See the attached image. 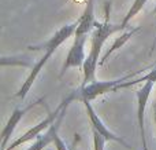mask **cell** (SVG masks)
I'll return each mask as SVG.
<instances>
[{
    "instance_id": "6da1fadb",
    "label": "cell",
    "mask_w": 156,
    "mask_h": 150,
    "mask_svg": "<svg viewBox=\"0 0 156 150\" xmlns=\"http://www.w3.org/2000/svg\"><path fill=\"white\" fill-rule=\"evenodd\" d=\"M76 29H77V21H74V22H71V24H67V25H65V26L59 28L47 41H43V43H40V44H33V46L27 47V48L32 50V51H44V54L40 59L33 63L30 73L27 74L25 81H22V85L19 87V90L16 91V94H15L16 98H21V99L26 98V95L29 94L30 88L33 87L37 76L40 74V72L43 70L44 66L47 65L49 58L54 55V52L56 51L65 41H67L71 36H74Z\"/></svg>"
},
{
    "instance_id": "7a4b0ae2",
    "label": "cell",
    "mask_w": 156,
    "mask_h": 150,
    "mask_svg": "<svg viewBox=\"0 0 156 150\" xmlns=\"http://www.w3.org/2000/svg\"><path fill=\"white\" fill-rule=\"evenodd\" d=\"M110 3H105V18L103 22H97L94 24V29L90 35V48L89 52L86 55L85 63L82 66V74H83V80L81 85H86L89 83L94 81V76H96V69L99 66V57L101 48L104 47V43L107 41V39L111 35L123 30L119 25H114L110 22Z\"/></svg>"
},
{
    "instance_id": "3957f363",
    "label": "cell",
    "mask_w": 156,
    "mask_h": 150,
    "mask_svg": "<svg viewBox=\"0 0 156 150\" xmlns=\"http://www.w3.org/2000/svg\"><path fill=\"white\" fill-rule=\"evenodd\" d=\"M143 70H145V69H143ZM143 70H138V72H136V73L127 74V76H123V77H121V79L111 80V81H97V80H94V81L89 83V84H86V85H81L76 91L77 101L82 102L83 99L92 101V99L97 98V96H100V95H104V94H107V92H112V91L121 90L122 84H123L125 81L133 79L136 74L141 73Z\"/></svg>"
},
{
    "instance_id": "277c9868",
    "label": "cell",
    "mask_w": 156,
    "mask_h": 150,
    "mask_svg": "<svg viewBox=\"0 0 156 150\" xmlns=\"http://www.w3.org/2000/svg\"><path fill=\"white\" fill-rule=\"evenodd\" d=\"M90 35H74V41L69 50L67 55L65 58V62L60 69V76L66 73V70L74 68V69H82L83 63L86 59L85 54V46Z\"/></svg>"
},
{
    "instance_id": "5b68a950",
    "label": "cell",
    "mask_w": 156,
    "mask_h": 150,
    "mask_svg": "<svg viewBox=\"0 0 156 150\" xmlns=\"http://www.w3.org/2000/svg\"><path fill=\"white\" fill-rule=\"evenodd\" d=\"M154 87H155V81H145L136 91V98H137V123L141 137V143H143V150H148L147 134H145V107Z\"/></svg>"
},
{
    "instance_id": "8992f818",
    "label": "cell",
    "mask_w": 156,
    "mask_h": 150,
    "mask_svg": "<svg viewBox=\"0 0 156 150\" xmlns=\"http://www.w3.org/2000/svg\"><path fill=\"white\" fill-rule=\"evenodd\" d=\"M82 103H83V107H85L86 114H88V118H89V123H90L92 129H94V131H97L99 134H101L103 137L107 139V142L108 141H111V142H118V143H121L122 146H125L126 149H129V150L132 149L129 146V143H127L123 138L118 137L116 134H114L112 131L108 129V127L103 123V120L99 117V114L94 112V109H93V106H92V103H90L89 99H83Z\"/></svg>"
},
{
    "instance_id": "52a82bcc",
    "label": "cell",
    "mask_w": 156,
    "mask_h": 150,
    "mask_svg": "<svg viewBox=\"0 0 156 150\" xmlns=\"http://www.w3.org/2000/svg\"><path fill=\"white\" fill-rule=\"evenodd\" d=\"M44 101H45V98H38V99H36L34 102L29 103L27 106L15 107V109L12 110V113H11V116L8 117L7 123H5L4 127H3V131H2V150H5L8 141H10V138H11V135L14 134V131H15L16 126H18L19 121H21L22 118L25 117V114H26L29 110H32L33 107H36L37 105L43 103Z\"/></svg>"
},
{
    "instance_id": "ba28073f",
    "label": "cell",
    "mask_w": 156,
    "mask_h": 150,
    "mask_svg": "<svg viewBox=\"0 0 156 150\" xmlns=\"http://www.w3.org/2000/svg\"><path fill=\"white\" fill-rule=\"evenodd\" d=\"M66 110H67V107H65V109H63V112L60 113L59 118H58V120L52 124L51 128L47 129V132L44 135H40V137H38L37 139H36L26 150H44L47 146L49 145V143L54 142L55 137H56L58 131H59V126H60V123H62L63 117H65V114H66Z\"/></svg>"
},
{
    "instance_id": "9c48e42d",
    "label": "cell",
    "mask_w": 156,
    "mask_h": 150,
    "mask_svg": "<svg viewBox=\"0 0 156 150\" xmlns=\"http://www.w3.org/2000/svg\"><path fill=\"white\" fill-rule=\"evenodd\" d=\"M138 30H140V26H138V28H136V29L127 30V32L122 33V35L119 36V37H116V39H115V41H114V44L110 47V48L107 50V51H105V54L103 55V58H101V59H100L99 66L104 65V63L108 61V58H110L111 55H112L114 52L116 51V50H119V48H121V47H123V46H125V43H126V41H129V39L132 37V36L134 35V33H137Z\"/></svg>"
},
{
    "instance_id": "30bf717a",
    "label": "cell",
    "mask_w": 156,
    "mask_h": 150,
    "mask_svg": "<svg viewBox=\"0 0 156 150\" xmlns=\"http://www.w3.org/2000/svg\"><path fill=\"white\" fill-rule=\"evenodd\" d=\"M147 2H148V0H133V3H132V6H130V8L127 10L126 15H125L123 19L121 21L122 29H126V28L129 26L130 21H132V19L134 18V17L137 15V14L140 13V11L143 10L144 7H145Z\"/></svg>"
},
{
    "instance_id": "8fae6325",
    "label": "cell",
    "mask_w": 156,
    "mask_h": 150,
    "mask_svg": "<svg viewBox=\"0 0 156 150\" xmlns=\"http://www.w3.org/2000/svg\"><path fill=\"white\" fill-rule=\"evenodd\" d=\"M92 135H93L92 137L93 138V150H104V145L107 142V139L94 129H92Z\"/></svg>"
},
{
    "instance_id": "7c38bea8",
    "label": "cell",
    "mask_w": 156,
    "mask_h": 150,
    "mask_svg": "<svg viewBox=\"0 0 156 150\" xmlns=\"http://www.w3.org/2000/svg\"><path fill=\"white\" fill-rule=\"evenodd\" d=\"M54 143H55V148H56V150H70L67 148V145H66V142H63V139L59 137V134H56Z\"/></svg>"
},
{
    "instance_id": "4fadbf2b",
    "label": "cell",
    "mask_w": 156,
    "mask_h": 150,
    "mask_svg": "<svg viewBox=\"0 0 156 150\" xmlns=\"http://www.w3.org/2000/svg\"><path fill=\"white\" fill-rule=\"evenodd\" d=\"M152 118H154V123L156 126V102H154V105H152Z\"/></svg>"
},
{
    "instance_id": "5bb4252c",
    "label": "cell",
    "mask_w": 156,
    "mask_h": 150,
    "mask_svg": "<svg viewBox=\"0 0 156 150\" xmlns=\"http://www.w3.org/2000/svg\"><path fill=\"white\" fill-rule=\"evenodd\" d=\"M152 14H154V15H156V6H155L154 10H152ZM155 44H156V40H155ZM155 44H154V47H155Z\"/></svg>"
},
{
    "instance_id": "9a60e30c",
    "label": "cell",
    "mask_w": 156,
    "mask_h": 150,
    "mask_svg": "<svg viewBox=\"0 0 156 150\" xmlns=\"http://www.w3.org/2000/svg\"><path fill=\"white\" fill-rule=\"evenodd\" d=\"M155 102H156V83H155Z\"/></svg>"
}]
</instances>
